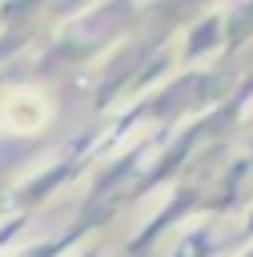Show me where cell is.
<instances>
[{"mask_svg":"<svg viewBox=\"0 0 253 257\" xmlns=\"http://www.w3.org/2000/svg\"><path fill=\"white\" fill-rule=\"evenodd\" d=\"M0 120L8 128H16V133H32V128H40L48 120V96H40L36 88H16V92L4 96Z\"/></svg>","mask_w":253,"mask_h":257,"instance_id":"6da1fadb","label":"cell"}]
</instances>
